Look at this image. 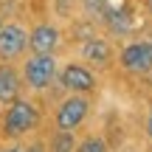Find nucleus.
Segmentation results:
<instances>
[{"label": "nucleus", "instance_id": "f257e3e1", "mask_svg": "<svg viewBox=\"0 0 152 152\" xmlns=\"http://www.w3.org/2000/svg\"><path fill=\"white\" fill-rule=\"evenodd\" d=\"M37 121H39L37 104L26 102V99H17L14 104H9V110L3 115V135L6 138H20L23 132L34 130Z\"/></svg>", "mask_w": 152, "mask_h": 152}, {"label": "nucleus", "instance_id": "f3484780", "mask_svg": "<svg viewBox=\"0 0 152 152\" xmlns=\"http://www.w3.org/2000/svg\"><path fill=\"white\" fill-rule=\"evenodd\" d=\"M149 14H152V0H149Z\"/></svg>", "mask_w": 152, "mask_h": 152}, {"label": "nucleus", "instance_id": "423d86ee", "mask_svg": "<svg viewBox=\"0 0 152 152\" xmlns=\"http://www.w3.org/2000/svg\"><path fill=\"white\" fill-rule=\"evenodd\" d=\"M28 48V31L20 26H3L0 31V59H17Z\"/></svg>", "mask_w": 152, "mask_h": 152}, {"label": "nucleus", "instance_id": "f8f14e48", "mask_svg": "<svg viewBox=\"0 0 152 152\" xmlns=\"http://www.w3.org/2000/svg\"><path fill=\"white\" fill-rule=\"evenodd\" d=\"M76 152H107L102 138H85V141L76 147Z\"/></svg>", "mask_w": 152, "mask_h": 152}, {"label": "nucleus", "instance_id": "4468645a", "mask_svg": "<svg viewBox=\"0 0 152 152\" xmlns=\"http://www.w3.org/2000/svg\"><path fill=\"white\" fill-rule=\"evenodd\" d=\"M26 152H48V149H45V147H42V144H31V147H28Z\"/></svg>", "mask_w": 152, "mask_h": 152}, {"label": "nucleus", "instance_id": "20e7f679", "mask_svg": "<svg viewBox=\"0 0 152 152\" xmlns=\"http://www.w3.org/2000/svg\"><path fill=\"white\" fill-rule=\"evenodd\" d=\"M121 68L130 73H149L152 71V42H130L121 51Z\"/></svg>", "mask_w": 152, "mask_h": 152}, {"label": "nucleus", "instance_id": "9d476101", "mask_svg": "<svg viewBox=\"0 0 152 152\" xmlns=\"http://www.w3.org/2000/svg\"><path fill=\"white\" fill-rule=\"evenodd\" d=\"M107 26L113 28L115 34H127L132 28V14H130V9H110L107 14Z\"/></svg>", "mask_w": 152, "mask_h": 152}, {"label": "nucleus", "instance_id": "2eb2a0df", "mask_svg": "<svg viewBox=\"0 0 152 152\" xmlns=\"http://www.w3.org/2000/svg\"><path fill=\"white\" fill-rule=\"evenodd\" d=\"M147 132H149V138H152V110H149V118H147Z\"/></svg>", "mask_w": 152, "mask_h": 152}, {"label": "nucleus", "instance_id": "7ed1b4c3", "mask_svg": "<svg viewBox=\"0 0 152 152\" xmlns=\"http://www.w3.org/2000/svg\"><path fill=\"white\" fill-rule=\"evenodd\" d=\"M87 110H90V102H87V99H82V96L65 99V102L56 107V127H59V132L76 130V127L87 118Z\"/></svg>", "mask_w": 152, "mask_h": 152}, {"label": "nucleus", "instance_id": "9b49d317", "mask_svg": "<svg viewBox=\"0 0 152 152\" xmlns=\"http://www.w3.org/2000/svg\"><path fill=\"white\" fill-rule=\"evenodd\" d=\"M48 152H76V147H73V132H56Z\"/></svg>", "mask_w": 152, "mask_h": 152}, {"label": "nucleus", "instance_id": "dca6fc26", "mask_svg": "<svg viewBox=\"0 0 152 152\" xmlns=\"http://www.w3.org/2000/svg\"><path fill=\"white\" fill-rule=\"evenodd\" d=\"M3 152H23L20 147H9V149H3Z\"/></svg>", "mask_w": 152, "mask_h": 152}, {"label": "nucleus", "instance_id": "a211bd4d", "mask_svg": "<svg viewBox=\"0 0 152 152\" xmlns=\"http://www.w3.org/2000/svg\"><path fill=\"white\" fill-rule=\"evenodd\" d=\"M0 31H3V23H0Z\"/></svg>", "mask_w": 152, "mask_h": 152}, {"label": "nucleus", "instance_id": "ddd939ff", "mask_svg": "<svg viewBox=\"0 0 152 152\" xmlns=\"http://www.w3.org/2000/svg\"><path fill=\"white\" fill-rule=\"evenodd\" d=\"M85 9H90V11H96V14H107V0H85Z\"/></svg>", "mask_w": 152, "mask_h": 152}, {"label": "nucleus", "instance_id": "39448f33", "mask_svg": "<svg viewBox=\"0 0 152 152\" xmlns=\"http://www.w3.org/2000/svg\"><path fill=\"white\" fill-rule=\"evenodd\" d=\"M59 85L68 87V90H73V93H90V90H96V76H93V71H87L85 65L71 62V65L62 68Z\"/></svg>", "mask_w": 152, "mask_h": 152}, {"label": "nucleus", "instance_id": "6e6552de", "mask_svg": "<svg viewBox=\"0 0 152 152\" xmlns=\"http://www.w3.org/2000/svg\"><path fill=\"white\" fill-rule=\"evenodd\" d=\"M20 99V76L11 65L0 68V104H14Z\"/></svg>", "mask_w": 152, "mask_h": 152}, {"label": "nucleus", "instance_id": "1a4fd4ad", "mask_svg": "<svg viewBox=\"0 0 152 152\" xmlns=\"http://www.w3.org/2000/svg\"><path fill=\"white\" fill-rule=\"evenodd\" d=\"M82 56H85L90 65H107L110 56H113V48H110L107 39L93 37V39H85V45H82Z\"/></svg>", "mask_w": 152, "mask_h": 152}, {"label": "nucleus", "instance_id": "0eeeda50", "mask_svg": "<svg viewBox=\"0 0 152 152\" xmlns=\"http://www.w3.org/2000/svg\"><path fill=\"white\" fill-rule=\"evenodd\" d=\"M56 45H59V31L51 23H42V26H37L28 34V48L37 56H54Z\"/></svg>", "mask_w": 152, "mask_h": 152}, {"label": "nucleus", "instance_id": "f03ea898", "mask_svg": "<svg viewBox=\"0 0 152 152\" xmlns=\"http://www.w3.org/2000/svg\"><path fill=\"white\" fill-rule=\"evenodd\" d=\"M23 76H26V82L34 87V90H45V87L54 82V76H56V59L54 56L31 54L26 59V65H23Z\"/></svg>", "mask_w": 152, "mask_h": 152}]
</instances>
